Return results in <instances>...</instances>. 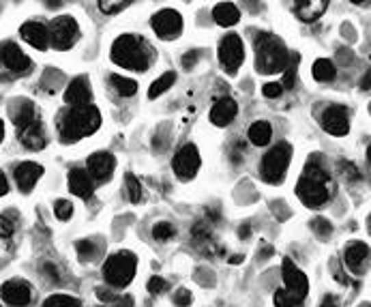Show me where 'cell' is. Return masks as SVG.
<instances>
[{"mask_svg":"<svg viewBox=\"0 0 371 307\" xmlns=\"http://www.w3.org/2000/svg\"><path fill=\"white\" fill-rule=\"evenodd\" d=\"M3 138H5V125L0 121V142H3Z\"/></svg>","mask_w":371,"mask_h":307,"instance_id":"51","label":"cell"},{"mask_svg":"<svg viewBox=\"0 0 371 307\" xmlns=\"http://www.w3.org/2000/svg\"><path fill=\"white\" fill-rule=\"evenodd\" d=\"M41 174H43V168L39 164H35V161H24V164L15 168V181H18V187L24 193H28L41 179Z\"/></svg>","mask_w":371,"mask_h":307,"instance_id":"20","label":"cell"},{"mask_svg":"<svg viewBox=\"0 0 371 307\" xmlns=\"http://www.w3.org/2000/svg\"><path fill=\"white\" fill-rule=\"evenodd\" d=\"M43 273H45V278L50 280V282H60V273H58V267H56V265L45 262V265H43Z\"/></svg>","mask_w":371,"mask_h":307,"instance_id":"42","label":"cell"},{"mask_svg":"<svg viewBox=\"0 0 371 307\" xmlns=\"http://www.w3.org/2000/svg\"><path fill=\"white\" fill-rule=\"evenodd\" d=\"M20 35L26 43L37 47V50H47V45H50V30L41 22H26L20 28Z\"/></svg>","mask_w":371,"mask_h":307,"instance_id":"16","label":"cell"},{"mask_svg":"<svg viewBox=\"0 0 371 307\" xmlns=\"http://www.w3.org/2000/svg\"><path fill=\"white\" fill-rule=\"evenodd\" d=\"M110 82H112V86L116 88V93L123 95V97H131V95L138 93L136 79H129V77H123V75H112Z\"/></svg>","mask_w":371,"mask_h":307,"instance_id":"29","label":"cell"},{"mask_svg":"<svg viewBox=\"0 0 371 307\" xmlns=\"http://www.w3.org/2000/svg\"><path fill=\"white\" fill-rule=\"evenodd\" d=\"M213 18H215V22H217L219 26L228 28V26L238 24L240 11H238V7L232 5V3H219V5L213 9Z\"/></svg>","mask_w":371,"mask_h":307,"instance_id":"24","label":"cell"},{"mask_svg":"<svg viewBox=\"0 0 371 307\" xmlns=\"http://www.w3.org/2000/svg\"><path fill=\"white\" fill-rule=\"evenodd\" d=\"M136 267H138V258L131 251H118L107 258L101 273H103V280L110 286L125 288L131 284L136 275Z\"/></svg>","mask_w":371,"mask_h":307,"instance_id":"6","label":"cell"},{"mask_svg":"<svg viewBox=\"0 0 371 307\" xmlns=\"http://www.w3.org/2000/svg\"><path fill=\"white\" fill-rule=\"evenodd\" d=\"M236 114H238L236 101L232 99V97H221V99H217V103L211 110V121L217 127H228L236 119Z\"/></svg>","mask_w":371,"mask_h":307,"instance_id":"19","label":"cell"},{"mask_svg":"<svg viewBox=\"0 0 371 307\" xmlns=\"http://www.w3.org/2000/svg\"><path fill=\"white\" fill-rule=\"evenodd\" d=\"M290 62V54L285 50V45L270 32H260L255 37V71L272 75L285 71Z\"/></svg>","mask_w":371,"mask_h":307,"instance_id":"2","label":"cell"},{"mask_svg":"<svg viewBox=\"0 0 371 307\" xmlns=\"http://www.w3.org/2000/svg\"><path fill=\"white\" fill-rule=\"evenodd\" d=\"M127 7H129V3H114V0H101V3H99V9H101L103 13H107V15L118 13V11H123V9H127Z\"/></svg>","mask_w":371,"mask_h":307,"instance_id":"39","label":"cell"},{"mask_svg":"<svg viewBox=\"0 0 371 307\" xmlns=\"http://www.w3.org/2000/svg\"><path fill=\"white\" fill-rule=\"evenodd\" d=\"M0 60H3V64L18 75H26L30 71V58L20 50V45L15 43H7L3 50H0Z\"/></svg>","mask_w":371,"mask_h":307,"instance_id":"15","label":"cell"},{"mask_svg":"<svg viewBox=\"0 0 371 307\" xmlns=\"http://www.w3.org/2000/svg\"><path fill=\"white\" fill-rule=\"evenodd\" d=\"M18 136H20L24 147L30 149V151H41L45 147V132H43V127H41L39 121H35V123H30L28 127L20 129Z\"/></svg>","mask_w":371,"mask_h":307,"instance_id":"21","label":"cell"},{"mask_svg":"<svg viewBox=\"0 0 371 307\" xmlns=\"http://www.w3.org/2000/svg\"><path fill=\"white\" fill-rule=\"evenodd\" d=\"M116 168V159L110 153H94L88 157V172L97 181H107Z\"/></svg>","mask_w":371,"mask_h":307,"instance_id":"17","label":"cell"},{"mask_svg":"<svg viewBox=\"0 0 371 307\" xmlns=\"http://www.w3.org/2000/svg\"><path fill=\"white\" fill-rule=\"evenodd\" d=\"M41 307H82V303L69 295H52L43 301Z\"/></svg>","mask_w":371,"mask_h":307,"instance_id":"30","label":"cell"},{"mask_svg":"<svg viewBox=\"0 0 371 307\" xmlns=\"http://www.w3.org/2000/svg\"><path fill=\"white\" fill-rule=\"evenodd\" d=\"M79 39V26L71 15H60L50 26V41L56 50H69Z\"/></svg>","mask_w":371,"mask_h":307,"instance_id":"9","label":"cell"},{"mask_svg":"<svg viewBox=\"0 0 371 307\" xmlns=\"http://www.w3.org/2000/svg\"><path fill=\"white\" fill-rule=\"evenodd\" d=\"M174 82H176V73H174V71L164 73V75L157 77L155 82L151 84V88H149V97H151V99H155V97L164 95L166 90H170V88H172V84H174Z\"/></svg>","mask_w":371,"mask_h":307,"instance_id":"28","label":"cell"},{"mask_svg":"<svg viewBox=\"0 0 371 307\" xmlns=\"http://www.w3.org/2000/svg\"><path fill=\"white\" fill-rule=\"evenodd\" d=\"M0 299L15 307H26L32 301V286L26 280H9L0 286Z\"/></svg>","mask_w":371,"mask_h":307,"instance_id":"13","label":"cell"},{"mask_svg":"<svg viewBox=\"0 0 371 307\" xmlns=\"http://www.w3.org/2000/svg\"><path fill=\"white\" fill-rule=\"evenodd\" d=\"M294 82H296V60L287 62V67H285V77H283L281 86H285V88H294Z\"/></svg>","mask_w":371,"mask_h":307,"instance_id":"37","label":"cell"},{"mask_svg":"<svg viewBox=\"0 0 371 307\" xmlns=\"http://www.w3.org/2000/svg\"><path fill=\"white\" fill-rule=\"evenodd\" d=\"M290 159H292V147L287 142L272 147L262 159V179L266 183H281L290 166Z\"/></svg>","mask_w":371,"mask_h":307,"instance_id":"7","label":"cell"},{"mask_svg":"<svg viewBox=\"0 0 371 307\" xmlns=\"http://www.w3.org/2000/svg\"><path fill=\"white\" fill-rule=\"evenodd\" d=\"M75 249H77V256H79V260H94V256H97V245L92 243L90 238H84V241H77L75 243Z\"/></svg>","mask_w":371,"mask_h":307,"instance_id":"31","label":"cell"},{"mask_svg":"<svg viewBox=\"0 0 371 307\" xmlns=\"http://www.w3.org/2000/svg\"><path fill=\"white\" fill-rule=\"evenodd\" d=\"M11 234H13V223L5 215H0V238H9Z\"/></svg>","mask_w":371,"mask_h":307,"instance_id":"44","label":"cell"},{"mask_svg":"<svg viewBox=\"0 0 371 307\" xmlns=\"http://www.w3.org/2000/svg\"><path fill=\"white\" fill-rule=\"evenodd\" d=\"M166 290H168V282L164 278L155 275L149 280V293L151 295H161V293H166Z\"/></svg>","mask_w":371,"mask_h":307,"instance_id":"38","label":"cell"},{"mask_svg":"<svg viewBox=\"0 0 371 307\" xmlns=\"http://www.w3.org/2000/svg\"><path fill=\"white\" fill-rule=\"evenodd\" d=\"M247 136H249V142L253 144V147H266L272 138V127L266 121H257L249 127Z\"/></svg>","mask_w":371,"mask_h":307,"instance_id":"25","label":"cell"},{"mask_svg":"<svg viewBox=\"0 0 371 307\" xmlns=\"http://www.w3.org/2000/svg\"><path fill=\"white\" fill-rule=\"evenodd\" d=\"M320 307H340V303H337V299L333 297V295H327L324 297V301H322V305Z\"/></svg>","mask_w":371,"mask_h":307,"instance_id":"46","label":"cell"},{"mask_svg":"<svg viewBox=\"0 0 371 307\" xmlns=\"http://www.w3.org/2000/svg\"><path fill=\"white\" fill-rule=\"evenodd\" d=\"M249 234H251V225H249V223L240 225V228H238V236H240V238H249Z\"/></svg>","mask_w":371,"mask_h":307,"instance_id":"48","label":"cell"},{"mask_svg":"<svg viewBox=\"0 0 371 307\" xmlns=\"http://www.w3.org/2000/svg\"><path fill=\"white\" fill-rule=\"evenodd\" d=\"M361 86H363V88H365V90H367V88H369V73H367V75H365V79H363V82H361Z\"/></svg>","mask_w":371,"mask_h":307,"instance_id":"50","label":"cell"},{"mask_svg":"<svg viewBox=\"0 0 371 307\" xmlns=\"http://www.w3.org/2000/svg\"><path fill=\"white\" fill-rule=\"evenodd\" d=\"M151 26L157 32V37L166 39V41H172V39H176L183 32V18H181L179 11L164 9V11H159V13L153 15Z\"/></svg>","mask_w":371,"mask_h":307,"instance_id":"11","label":"cell"},{"mask_svg":"<svg viewBox=\"0 0 371 307\" xmlns=\"http://www.w3.org/2000/svg\"><path fill=\"white\" fill-rule=\"evenodd\" d=\"M125 181H127V191H129V200L131 202H142V198H144V193H142V183L136 179L133 174H127L125 176Z\"/></svg>","mask_w":371,"mask_h":307,"instance_id":"32","label":"cell"},{"mask_svg":"<svg viewBox=\"0 0 371 307\" xmlns=\"http://www.w3.org/2000/svg\"><path fill=\"white\" fill-rule=\"evenodd\" d=\"M340 168H342V174L346 176V179H350V181H361V179H363L361 170L354 166V164H350V161H342Z\"/></svg>","mask_w":371,"mask_h":307,"instance_id":"36","label":"cell"},{"mask_svg":"<svg viewBox=\"0 0 371 307\" xmlns=\"http://www.w3.org/2000/svg\"><path fill=\"white\" fill-rule=\"evenodd\" d=\"M219 62H221V69L225 73L234 75L238 71V67L243 64L245 60V45H243V39L238 35H228L223 37L221 43H219Z\"/></svg>","mask_w":371,"mask_h":307,"instance_id":"8","label":"cell"},{"mask_svg":"<svg viewBox=\"0 0 371 307\" xmlns=\"http://www.w3.org/2000/svg\"><path fill=\"white\" fill-rule=\"evenodd\" d=\"M90 99H92L90 82H88V77H84V75L75 77L73 82L67 86V90H64V103L71 106V108L90 106Z\"/></svg>","mask_w":371,"mask_h":307,"instance_id":"14","label":"cell"},{"mask_svg":"<svg viewBox=\"0 0 371 307\" xmlns=\"http://www.w3.org/2000/svg\"><path fill=\"white\" fill-rule=\"evenodd\" d=\"M54 213H56V217H58L60 221H67V219H71V215H73V206H71V202H67V200H56Z\"/></svg>","mask_w":371,"mask_h":307,"instance_id":"35","label":"cell"},{"mask_svg":"<svg viewBox=\"0 0 371 307\" xmlns=\"http://www.w3.org/2000/svg\"><path fill=\"white\" fill-rule=\"evenodd\" d=\"M97 299L103 301V303H114V301H118V295L110 293V290H105V288H97Z\"/></svg>","mask_w":371,"mask_h":307,"instance_id":"45","label":"cell"},{"mask_svg":"<svg viewBox=\"0 0 371 307\" xmlns=\"http://www.w3.org/2000/svg\"><path fill=\"white\" fill-rule=\"evenodd\" d=\"M7 191H9V185H7V176H5L3 172H0V198H3Z\"/></svg>","mask_w":371,"mask_h":307,"instance_id":"47","label":"cell"},{"mask_svg":"<svg viewBox=\"0 0 371 307\" xmlns=\"http://www.w3.org/2000/svg\"><path fill=\"white\" fill-rule=\"evenodd\" d=\"M230 262H232V265H240V262H243V256H240V254L232 256V258H230Z\"/></svg>","mask_w":371,"mask_h":307,"instance_id":"49","label":"cell"},{"mask_svg":"<svg viewBox=\"0 0 371 307\" xmlns=\"http://www.w3.org/2000/svg\"><path fill=\"white\" fill-rule=\"evenodd\" d=\"M296 193H298V198L305 202V206L320 208V206H324L329 202V198L333 196V179L324 168H320L318 164H309L298 179Z\"/></svg>","mask_w":371,"mask_h":307,"instance_id":"1","label":"cell"},{"mask_svg":"<svg viewBox=\"0 0 371 307\" xmlns=\"http://www.w3.org/2000/svg\"><path fill=\"white\" fill-rule=\"evenodd\" d=\"M281 273H283L285 288L277 290L275 297H272L275 307H298L305 299H307L309 280L292 260H290V258H283Z\"/></svg>","mask_w":371,"mask_h":307,"instance_id":"4","label":"cell"},{"mask_svg":"<svg viewBox=\"0 0 371 307\" xmlns=\"http://www.w3.org/2000/svg\"><path fill=\"white\" fill-rule=\"evenodd\" d=\"M112 60L125 69H133V71H146L149 69V52L146 45L142 39L133 35H123L114 43H112Z\"/></svg>","mask_w":371,"mask_h":307,"instance_id":"5","label":"cell"},{"mask_svg":"<svg viewBox=\"0 0 371 307\" xmlns=\"http://www.w3.org/2000/svg\"><path fill=\"white\" fill-rule=\"evenodd\" d=\"M311 230H314L318 236L327 238V236L333 232V225H331L329 219H324V217H316V219H311Z\"/></svg>","mask_w":371,"mask_h":307,"instance_id":"34","label":"cell"},{"mask_svg":"<svg viewBox=\"0 0 371 307\" xmlns=\"http://www.w3.org/2000/svg\"><path fill=\"white\" fill-rule=\"evenodd\" d=\"M69 189H71V193H75L77 198H90L92 196V181H90V176H88V172L86 170H82V168H75V170H71L69 172Z\"/></svg>","mask_w":371,"mask_h":307,"instance_id":"22","label":"cell"},{"mask_svg":"<svg viewBox=\"0 0 371 307\" xmlns=\"http://www.w3.org/2000/svg\"><path fill=\"white\" fill-rule=\"evenodd\" d=\"M346 265L350 267L352 273H357V275H361L363 271H367V265H369V245L367 243H350L346 247Z\"/></svg>","mask_w":371,"mask_h":307,"instance_id":"18","label":"cell"},{"mask_svg":"<svg viewBox=\"0 0 371 307\" xmlns=\"http://www.w3.org/2000/svg\"><path fill=\"white\" fill-rule=\"evenodd\" d=\"M281 93H283V86L277 84V82H268V84H264V88H262V95L268 97V99H275V97H279Z\"/></svg>","mask_w":371,"mask_h":307,"instance_id":"41","label":"cell"},{"mask_svg":"<svg viewBox=\"0 0 371 307\" xmlns=\"http://www.w3.org/2000/svg\"><path fill=\"white\" fill-rule=\"evenodd\" d=\"M324 132H329L331 136H348L350 132V112L344 106H329L324 112H322V119H320Z\"/></svg>","mask_w":371,"mask_h":307,"instance_id":"12","label":"cell"},{"mask_svg":"<svg viewBox=\"0 0 371 307\" xmlns=\"http://www.w3.org/2000/svg\"><path fill=\"white\" fill-rule=\"evenodd\" d=\"M363 307H369V305H363Z\"/></svg>","mask_w":371,"mask_h":307,"instance_id":"52","label":"cell"},{"mask_svg":"<svg viewBox=\"0 0 371 307\" xmlns=\"http://www.w3.org/2000/svg\"><path fill=\"white\" fill-rule=\"evenodd\" d=\"M13 121H15V127H18V132H20V129H24V127H28L30 123L39 121L35 106H32L30 101H24V103L18 108V112H15V119H13Z\"/></svg>","mask_w":371,"mask_h":307,"instance_id":"27","label":"cell"},{"mask_svg":"<svg viewBox=\"0 0 371 307\" xmlns=\"http://www.w3.org/2000/svg\"><path fill=\"white\" fill-rule=\"evenodd\" d=\"M198 58H200V52L198 50H191L183 56V67L185 69H193L198 64Z\"/></svg>","mask_w":371,"mask_h":307,"instance_id":"43","label":"cell"},{"mask_svg":"<svg viewBox=\"0 0 371 307\" xmlns=\"http://www.w3.org/2000/svg\"><path fill=\"white\" fill-rule=\"evenodd\" d=\"M174 303L179 305V307H189L191 305V293L187 288H179L174 293Z\"/></svg>","mask_w":371,"mask_h":307,"instance_id":"40","label":"cell"},{"mask_svg":"<svg viewBox=\"0 0 371 307\" xmlns=\"http://www.w3.org/2000/svg\"><path fill=\"white\" fill-rule=\"evenodd\" d=\"M327 7V0H300V3L294 5V11L300 22H316L320 15H324Z\"/></svg>","mask_w":371,"mask_h":307,"instance_id":"23","label":"cell"},{"mask_svg":"<svg viewBox=\"0 0 371 307\" xmlns=\"http://www.w3.org/2000/svg\"><path fill=\"white\" fill-rule=\"evenodd\" d=\"M101 127V112L94 106L71 108L64 112L60 121V136L62 142H75L86 136H92Z\"/></svg>","mask_w":371,"mask_h":307,"instance_id":"3","label":"cell"},{"mask_svg":"<svg viewBox=\"0 0 371 307\" xmlns=\"http://www.w3.org/2000/svg\"><path fill=\"white\" fill-rule=\"evenodd\" d=\"M200 164H202V159H200L198 147H193V144H185V147L172 159L174 174L179 176L181 181H191L193 176L198 174Z\"/></svg>","mask_w":371,"mask_h":307,"instance_id":"10","label":"cell"},{"mask_svg":"<svg viewBox=\"0 0 371 307\" xmlns=\"http://www.w3.org/2000/svg\"><path fill=\"white\" fill-rule=\"evenodd\" d=\"M335 75H337V67L333 64V60L320 58L314 62V77L318 82H331V79H335Z\"/></svg>","mask_w":371,"mask_h":307,"instance_id":"26","label":"cell"},{"mask_svg":"<svg viewBox=\"0 0 371 307\" xmlns=\"http://www.w3.org/2000/svg\"><path fill=\"white\" fill-rule=\"evenodd\" d=\"M153 236L157 241H170V238L176 236V228H174L172 223H168V221H159V223L153 225Z\"/></svg>","mask_w":371,"mask_h":307,"instance_id":"33","label":"cell"}]
</instances>
